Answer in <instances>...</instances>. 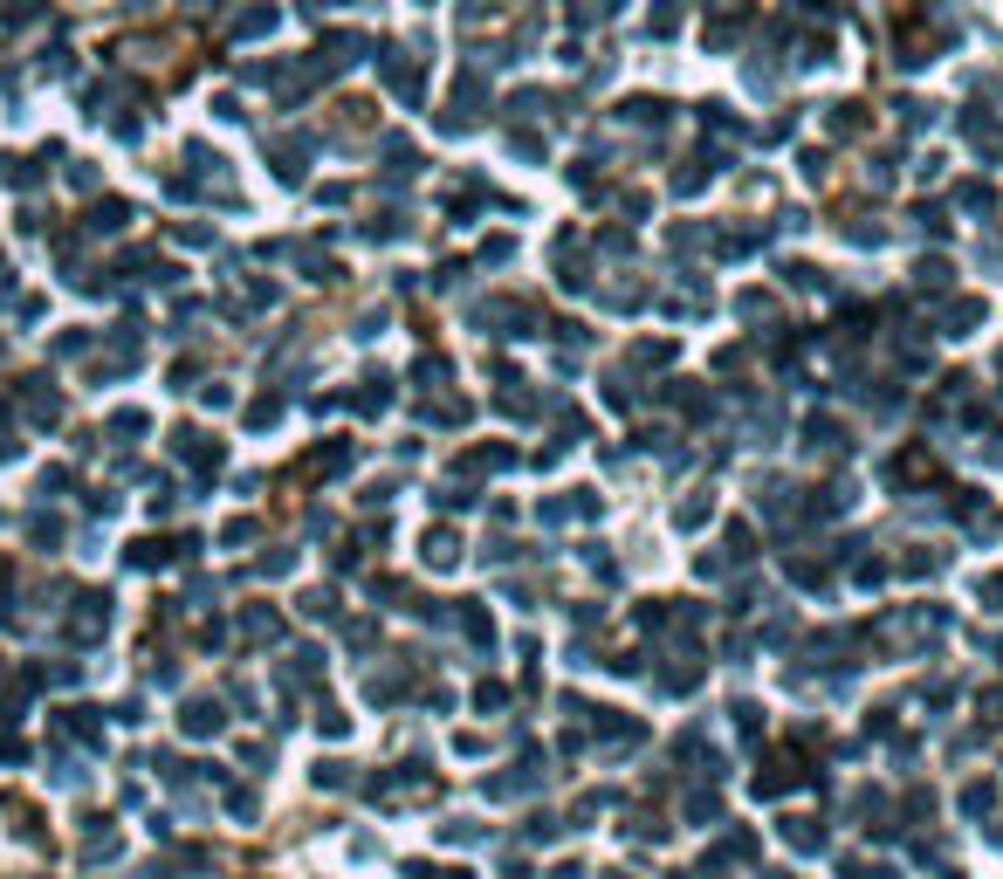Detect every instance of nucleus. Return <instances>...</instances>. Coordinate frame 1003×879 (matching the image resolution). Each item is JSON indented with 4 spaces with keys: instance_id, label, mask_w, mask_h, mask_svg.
I'll list each match as a JSON object with an SVG mask.
<instances>
[{
    "instance_id": "obj_4",
    "label": "nucleus",
    "mask_w": 1003,
    "mask_h": 879,
    "mask_svg": "<svg viewBox=\"0 0 1003 879\" xmlns=\"http://www.w3.org/2000/svg\"><path fill=\"white\" fill-rule=\"evenodd\" d=\"M784 838H790V845H797V852H818V845H825V832H818V824H811V818L784 824Z\"/></svg>"
},
{
    "instance_id": "obj_7",
    "label": "nucleus",
    "mask_w": 1003,
    "mask_h": 879,
    "mask_svg": "<svg viewBox=\"0 0 1003 879\" xmlns=\"http://www.w3.org/2000/svg\"><path fill=\"white\" fill-rule=\"evenodd\" d=\"M674 21H680V0H660L653 7V35H674Z\"/></svg>"
},
{
    "instance_id": "obj_1",
    "label": "nucleus",
    "mask_w": 1003,
    "mask_h": 879,
    "mask_svg": "<svg viewBox=\"0 0 1003 879\" xmlns=\"http://www.w3.org/2000/svg\"><path fill=\"white\" fill-rule=\"evenodd\" d=\"M426 564H433V571H454V564H461V543H454V529H433V536H426Z\"/></svg>"
},
{
    "instance_id": "obj_9",
    "label": "nucleus",
    "mask_w": 1003,
    "mask_h": 879,
    "mask_svg": "<svg viewBox=\"0 0 1003 879\" xmlns=\"http://www.w3.org/2000/svg\"><path fill=\"white\" fill-rule=\"evenodd\" d=\"M784 879H790V873H784Z\"/></svg>"
},
{
    "instance_id": "obj_3",
    "label": "nucleus",
    "mask_w": 1003,
    "mask_h": 879,
    "mask_svg": "<svg viewBox=\"0 0 1003 879\" xmlns=\"http://www.w3.org/2000/svg\"><path fill=\"white\" fill-rule=\"evenodd\" d=\"M811 447H825V454H832V447H852V440H838V419H832V413H818V419H811Z\"/></svg>"
},
{
    "instance_id": "obj_6",
    "label": "nucleus",
    "mask_w": 1003,
    "mask_h": 879,
    "mask_svg": "<svg viewBox=\"0 0 1003 879\" xmlns=\"http://www.w3.org/2000/svg\"><path fill=\"white\" fill-rule=\"evenodd\" d=\"M989 804H997V784H969L962 790V811H969V818H983Z\"/></svg>"
},
{
    "instance_id": "obj_5",
    "label": "nucleus",
    "mask_w": 1003,
    "mask_h": 879,
    "mask_svg": "<svg viewBox=\"0 0 1003 879\" xmlns=\"http://www.w3.org/2000/svg\"><path fill=\"white\" fill-rule=\"evenodd\" d=\"M708 509H715L708 494H695V502H680V509H674V523L680 529H701V523H708Z\"/></svg>"
},
{
    "instance_id": "obj_8",
    "label": "nucleus",
    "mask_w": 1003,
    "mask_h": 879,
    "mask_svg": "<svg viewBox=\"0 0 1003 879\" xmlns=\"http://www.w3.org/2000/svg\"><path fill=\"white\" fill-rule=\"evenodd\" d=\"M983 598H989V612H1003V577H983Z\"/></svg>"
},
{
    "instance_id": "obj_2",
    "label": "nucleus",
    "mask_w": 1003,
    "mask_h": 879,
    "mask_svg": "<svg viewBox=\"0 0 1003 879\" xmlns=\"http://www.w3.org/2000/svg\"><path fill=\"white\" fill-rule=\"evenodd\" d=\"M179 728H186V735H220V708H214V701H193V708L179 714Z\"/></svg>"
}]
</instances>
